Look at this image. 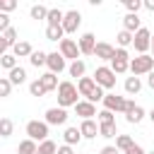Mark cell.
I'll list each match as a JSON object with an SVG mask.
<instances>
[{
  "label": "cell",
  "instance_id": "cell-1",
  "mask_svg": "<svg viewBox=\"0 0 154 154\" xmlns=\"http://www.w3.org/2000/svg\"><path fill=\"white\" fill-rule=\"evenodd\" d=\"M77 96H82V94H79V89H77L72 82H60V84H58V103H60L63 108L75 106V103H77Z\"/></svg>",
  "mask_w": 154,
  "mask_h": 154
},
{
  "label": "cell",
  "instance_id": "cell-2",
  "mask_svg": "<svg viewBox=\"0 0 154 154\" xmlns=\"http://www.w3.org/2000/svg\"><path fill=\"white\" fill-rule=\"evenodd\" d=\"M154 70V55H147V53H140L137 58L130 60V72L132 75H149Z\"/></svg>",
  "mask_w": 154,
  "mask_h": 154
},
{
  "label": "cell",
  "instance_id": "cell-3",
  "mask_svg": "<svg viewBox=\"0 0 154 154\" xmlns=\"http://www.w3.org/2000/svg\"><path fill=\"white\" fill-rule=\"evenodd\" d=\"M111 67H113L116 75L128 72V70H130V53H128L125 48H116V55L111 58Z\"/></svg>",
  "mask_w": 154,
  "mask_h": 154
},
{
  "label": "cell",
  "instance_id": "cell-4",
  "mask_svg": "<svg viewBox=\"0 0 154 154\" xmlns=\"http://www.w3.org/2000/svg\"><path fill=\"white\" fill-rule=\"evenodd\" d=\"M26 135L36 142H43L48 140V123L46 120H29L26 123Z\"/></svg>",
  "mask_w": 154,
  "mask_h": 154
},
{
  "label": "cell",
  "instance_id": "cell-5",
  "mask_svg": "<svg viewBox=\"0 0 154 154\" xmlns=\"http://www.w3.org/2000/svg\"><path fill=\"white\" fill-rule=\"evenodd\" d=\"M94 79H96V84H101L103 89H113V87H116V72H113V67H106V65L96 67Z\"/></svg>",
  "mask_w": 154,
  "mask_h": 154
},
{
  "label": "cell",
  "instance_id": "cell-6",
  "mask_svg": "<svg viewBox=\"0 0 154 154\" xmlns=\"http://www.w3.org/2000/svg\"><path fill=\"white\" fill-rule=\"evenodd\" d=\"M132 46H135V51L137 53H147L149 48H152V31L149 29H137L135 31V38H132Z\"/></svg>",
  "mask_w": 154,
  "mask_h": 154
},
{
  "label": "cell",
  "instance_id": "cell-7",
  "mask_svg": "<svg viewBox=\"0 0 154 154\" xmlns=\"http://www.w3.org/2000/svg\"><path fill=\"white\" fill-rule=\"evenodd\" d=\"M79 24H82V14H79V10H70V12H65V19H63V29H65V34H75V31L79 29Z\"/></svg>",
  "mask_w": 154,
  "mask_h": 154
},
{
  "label": "cell",
  "instance_id": "cell-8",
  "mask_svg": "<svg viewBox=\"0 0 154 154\" xmlns=\"http://www.w3.org/2000/svg\"><path fill=\"white\" fill-rule=\"evenodd\" d=\"M103 108H108V111H123L125 113V108H128V99L125 96H118V94H106L103 96Z\"/></svg>",
  "mask_w": 154,
  "mask_h": 154
},
{
  "label": "cell",
  "instance_id": "cell-9",
  "mask_svg": "<svg viewBox=\"0 0 154 154\" xmlns=\"http://www.w3.org/2000/svg\"><path fill=\"white\" fill-rule=\"evenodd\" d=\"M60 53H63L65 58H70V60H79V55H82L79 43H75L72 38H63V41H60Z\"/></svg>",
  "mask_w": 154,
  "mask_h": 154
},
{
  "label": "cell",
  "instance_id": "cell-10",
  "mask_svg": "<svg viewBox=\"0 0 154 154\" xmlns=\"http://www.w3.org/2000/svg\"><path fill=\"white\" fill-rule=\"evenodd\" d=\"M65 120H67V111H65L63 106L46 111V123H48V125H65Z\"/></svg>",
  "mask_w": 154,
  "mask_h": 154
},
{
  "label": "cell",
  "instance_id": "cell-11",
  "mask_svg": "<svg viewBox=\"0 0 154 154\" xmlns=\"http://www.w3.org/2000/svg\"><path fill=\"white\" fill-rule=\"evenodd\" d=\"M142 118H144V108H142V106H137L135 101H128V108H125V120H128V123H132V125H137Z\"/></svg>",
  "mask_w": 154,
  "mask_h": 154
},
{
  "label": "cell",
  "instance_id": "cell-12",
  "mask_svg": "<svg viewBox=\"0 0 154 154\" xmlns=\"http://www.w3.org/2000/svg\"><path fill=\"white\" fill-rule=\"evenodd\" d=\"M94 48H96V36L94 34H82L79 36V51H82V55H94Z\"/></svg>",
  "mask_w": 154,
  "mask_h": 154
},
{
  "label": "cell",
  "instance_id": "cell-13",
  "mask_svg": "<svg viewBox=\"0 0 154 154\" xmlns=\"http://www.w3.org/2000/svg\"><path fill=\"white\" fill-rule=\"evenodd\" d=\"M46 65H48V70H51V72H55V75H58V72H63V70L67 67V65H65V55H63V53H48V63H46Z\"/></svg>",
  "mask_w": 154,
  "mask_h": 154
},
{
  "label": "cell",
  "instance_id": "cell-14",
  "mask_svg": "<svg viewBox=\"0 0 154 154\" xmlns=\"http://www.w3.org/2000/svg\"><path fill=\"white\" fill-rule=\"evenodd\" d=\"M94 55H96L99 60H111V58L116 55V48H113L111 43H106V41H99L96 48H94Z\"/></svg>",
  "mask_w": 154,
  "mask_h": 154
},
{
  "label": "cell",
  "instance_id": "cell-15",
  "mask_svg": "<svg viewBox=\"0 0 154 154\" xmlns=\"http://www.w3.org/2000/svg\"><path fill=\"white\" fill-rule=\"evenodd\" d=\"M96 87H99V84H96L94 77H79V82H77V89H79V94H82L84 99H89Z\"/></svg>",
  "mask_w": 154,
  "mask_h": 154
},
{
  "label": "cell",
  "instance_id": "cell-16",
  "mask_svg": "<svg viewBox=\"0 0 154 154\" xmlns=\"http://www.w3.org/2000/svg\"><path fill=\"white\" fill-rule=\"evenodd\" d=\"M75 111H77V116H82V118H91V116H99L96 113V106H94V101H77L75 103Z\"/></svg>",
  "mask_w": 154,
  "mask_h": 154
},
{
  "label": "cell",
  "instance_id": "cell-17",
  "mask_svg": "<svg viewBox=\"0 0 154 154\" xmlns=\"http://www.w3.org/2000/svg\"><path fill=\"white\" fill-rule=\"evenodd\" d=\"M79 130H82L84 140H94L96 135H101V132H99V125H96L91 118H82V125H79Z\"/></svg>",
  "mask_w": 154,
  "mask_h": 154
},
{
  "label": "cell",
  "instance_id": "cell-18",
  "mask_svg": "<svg viewBox=\"0 0 154 154\" xmlns=\"http://www.w3.org/2000/svg\"><path fill=\"white\" fill-rule=\"evenodd\" d=\"M123 29H128V31H137V29H142V22H140V17H137V12H128L125 17H123Z\"/></svg>",
  "mask_w": 154,
  "mask_h": 154
},
{
  "label": "cell",
  "instance_id": "cell-19",
  "mask_svg": "<svg viewBox=\"0 0 154 154\" xmlns=\"http://www.w3.org/2000/svg\"><path fill=\"white\" fill-rule=\"evenodd\" d=\"M82 137H84V135H82V130H79V128H67V130L63 132L65 144H72V147H75V144H79V142H82Z\"/></svg>",
  "mask_w": 154,
  "mask_h": 154
},
{
  "label": "cell",
  "instance_id": "cell-20",
  "mask_svg": "<svg viewBox=\"0 0 154 154\" xmlns=\"http://www.w3.org/2000/svg\"><path fill=\"white\" fill-rule=\"evenodd\" d=\"M12 53H14L17 58H29V55L34 53V48H31L29 41H17V43L12 46Z\"/></svg>",
  "mask_w": 154,
  "mask_h": 154
},
{
  "label": "cell",
  "instance_id": "cell-21",
  "mask_svg": "<svg viewBox=\"0 0 154 154\" xmlns=\"http://www.w3.org/2000/svg\"><path fill=\"white\" fill-rule=\"evenodd\" d=\"M17 154H38V144H36V140H31V137L22 140L19 147H17Z\"/></svg>",
  "mask_w": 154,
  "mask_h": 154
},
{
  "label": "cell",
  "instance_id": "cell-22",
  "mask_svg": "<svg viewBox=\"0 0 154 154\" xmlns=\"http://www.w3.org/2000/svg\"><path fill=\"white\" fill-rule=\"evenodd\" d=\"M7 77H10V82L14 84V87H19V84H24L26 82V72H24V67H12L10 72H7Z\"/></svg>",
  "mask_w": 154,
  "mask_h": 154
},
{
  "label": "cell",
  "instance_id": "cell-23",
  "mask_svg": "<svg viewBox=\"0 0 154 154\" xmlns=\"http://www.w3.org/2000/svg\"><path fill=\"white\" fill-rule=\"evenodd\" d=\"M63 34H65L63 24H48V29H46V38L48 41H63Z\"/></svg>",
  "mask_w": 154,
  "mask_h": 154
},
{
  "label": "cell",
  "instance_id": "cell-24",
  "mask_svg": "<svg viewBox=\"0 0 154 154\" xmlns=\"http://www.w3.org/2000/svg\"><path fill=\"white\" fill-rule=\"evenodd\" d=\"M14 43H17V31L10 26V29L2 31V48H5V53H7V48H12Z\"/></svg>",
  "mask_w": 154,
  "mask_h": 154
},
{
  "label": "cell",
  "instance_id": "cell-25",
  "mask_svg": "<svg viewBox=\"0 0 154 154\" xmlns=\"http://www.w3.org/2000/svg\"><path fill=\"white\" fill-rule=\"evenodd\" d=\"M99 132H101V137H106V140H111V137H118L116 123H99Z\"/></svg>",
  "mask_w": 154,
  "mask_h": 154
},
{
  "label": "cell",
  "instance_id": "cell-26",
  "mask_svg": "<svg viewBox=\"0 0 154 154\" xmlns=\"http://www.w3.org/2000/svg\"><path fill=\"white\" fill-rule=\"evenodd\" d=\"M132 38H135V34H132V31H128V29H123V31L116 36V41H118V46H120V48L132 46Z\"/></svg>",
  "mask_w": 154,
  "mask_h": 154
},
{
  "label": "cell",
  "instance_id": "cell-27",
  "mask_svg": "<svg viewBox=\"0 0 154 154\" xmlns=\"http://www.w3.org/2000/svg\"><path fill=\"white\" fill-rule=\"evenodd\" d=\"M29 63H31L34 67H41V65L48 63V53H43V51H34V53L29 55Z\"/></svg>",
  "mask_w": 154,
  "mask_h": 154
},
{
  "label": "cell",
  "instance_id": "cell-28",
  "mask_svg": "<svg viewBox=\"0 0 154 154\" xmlns=\"http://www.w3.org/2000/svg\"><path fill=\"white\" fill-rule=\"evenodd\" d=\"M0 67L2 70H12V67H17V55L14 53H2V58H0Z\"/></svg>",
  "mask_w": 154,
  "mask_h": 154
},
{
  "label": "cell",
  "instance_id": "cell-29",
  "mask_svg": "<svg viewBox=\"0 0 154 154\" xmlns=\"http://www.w3.org/2000/svg\"><path fill=\"white\" fill-rule=\"evenodd\" d=\"M67 70H70V77H84L87 65H84V60H72V65Z\"/></svg>",
  "mask_w": 154,
  "mask_h": 154
},
{
  "label": "cell",
  "instance_id": "cell-30",
  "mask_svg": "<svg viewBox=\"0 0 154 154\" xmlns=\"http://www.w3.org/2000/svg\"><path fill=\"white\" fill-rule=\"evenodd\" d=\"M38 79L43 82V87H46L48 91H53V89H58V77H55V72H46V75H41Z\"/></svg>",
  "mask_w": 154,
  "mask_h": 154
},
{
  "label": "cell",
  "instance_id": "cell-31",
  "mask_svg": "<svg viewBox=\"0 0 154 154\" xmlns=\"http://www.w3.org/2000/svg\"><path fill=\"white\" fill-rule=\"evenodd\" d=\"M140 89H142V82H140L137 75H132V77L125 79V91H128V94H137Z\"/></svg>",
  "mask_w": 154,
  "mask_h": 154
},
{
  "label": "cell",
  "instance_id": "cell-32",
  "mask_svg": "<svg viewBox=\"0 0 154 154\" xmlns=\"http://www.w3.org/2000/svg\"><path fill=\"white\" fill-rule=\"evenodd\" d=\"M38 154H58V144L53 140H43L38 142Z\"/></svg>",
  "mask_w": 154,
  "mask_h": 154
},
{
  "label": "cell",
  "instance_id": "cell-33",
  "mask_svg": "<svg viewBox=\"0 0 154 154\" xmlns=\"http://www.w3.org/2000/svg\"><path fill=\"white\" fill-rule=\"evenodd\" d=\"M63 19H65V12L63 10H48V17H46V22L48 24H63Z\"/></svg>",
  "mask_w": 154,
  "mask_h": 154
},
{
  "label": "cell",
  "instance_id": "cell-34",
  "mask_svg": "<svg viewBox=\"0 0 154 154\" xmlns=\"http://www.w3.org/2000/svg\"><path fill=\"white\" fill-rule=\"evenodd\" d=\"M29 14H31V19H46L48 17V7H43V5H34L31 10H29Z\"/></svg>",
  "mask_w": 154,
  "mask_h": 154
},
{
  "label": "cell",
  "instance_id": "cell-35",
  "mask_svg": "<svg viewBox=\"0 0 154 154\" xmlns=\"http://www.w3.org/2000/svg\"><path fill=\"white\" fill-rule=\"evenodd\" d=\"M46 91H48V89L43 87V82H41V79H34V82L29 84V94H31V96H43Z\"/></svg>",
  "mask_w": 154,
  "mask_h": 154
},
{
  "label": "cell",
  "instance_id": "cell-36",
  "mask_svg": "<svg viewBox=\"0 0 154 154\" xmlns=\"http://www.w3.org/2000/svg\"><path fill=\"white\" fill-rule=\"evenodd\" d=\"M132 144H135V142H132V137H130V135H118V137H116V147H118L120 152H125V149H128V147H132Z\"/></svg>",
  "mask_w": 154,
  "mask_h": 154
},
{
  "label": "cell",
  "instance_id": "cell-37",
  "mask_svg": "<svg viewBox=\"0 0 154 154\" xmlns=\"http://www.w3.org/2000/svg\"><path fill=\"white\" fill-rule=\"evenodd\" d=\"M12 82H10V77H0V96H10V91H12Z\"/></svg>",
  "mask_w": 154,
  "mask_h": 154
},
{
  "label": "cell",
  "instance_id": "cell-38",
  "mask_svg": "<svg viewBox=\"0 0 154 154\" xmlns=\"http://www.w3.org/2000/svg\"><path fill=\"white\" fill-rule=\"evenodd\" d=\"M0 135H2V137H10V135H12V120H10V118H2V120H0Z\"/></svg>",
  "mask_w": 154,
  "mask_h": 154
},
{
  "label": "cell",
  "instance_id": "cell-39",
  "mask_svg": "<svg viewBox=\"0 0 154 154\" xmlns=\"http://www.w3.org/2000/svg\"><path fill=\"white\" fill-rule=\"evenodd\" d=\"M99 123H116V118H113V111L103 108V111L99 113Z\"/></svg>",
  "mask_w": 154,
  "mask_h": 154
},
{
  "label": "cell",
  "instance_id": "cell-40",
  "mask_svg": "<svg viewBox=\"0 0 154 154\" xmlns=\"http://www.w3.org/2000/svg\"><path fill=\"white\" fill-rule=\"evenodd\" d=\"M103 96H106V94H103V87L99 84V87H96V89L91 91V96H89V101H94V103H96V101H103Z\"/></svg>",
  "mask_w": 154,
  "mask_h": 154
},
{
  "label": "cell",
  "instance_id": "cell-41",
  "mask_svg": "<svg viewBox=\"0 0 154 154\" xmlns=\"http://www.w3.org/2000/svg\"><path fill=\"white\" fill-rule=\"evenodd\" d=\"M17 7V0H0V12H12Z\"/></svg>",
  "mask_w": 154,
  "mask_h": 154
},
{
  "label": "cell",
  "instance_id": "cell-42",
  "mask_svg": "<svg viewBox=\"0 0 154 154\" xmlns=\"http://www.w3.org/2000/svg\"><path fill=\"white\" fill-rule=\"evenodd\" d=\"M10 29V12H0V31Z\"/></svg>",
  "mask_w": 154,
  "mask_h": 154
},
{
  "label": "cell",
  "instance_id": "cell-43",
  "mask_svg": "<svg viewBox=\"0 0 154 154\" xmlns=\"http://www.w3.org/2000/svg\"><path fill=\"white\" fill-rule=\"evenodd\" d=\"M125 7H128V12H137V10H140V7H144V5H142V0H130Z\"/></svg>",
  "mask_w": 154,
  "mask_h": 154
},
{
  "label": "cell",
  "instance_id": "cell-44",
  "mask_svg": "<svg viewBox=\"0 0 154 154\" xmlns=\"http://www.w3.org/2000/svg\"><path fill=\"white\" fill-rule=\"evenodd\" d=\"M125 154H147V152H144L140 144H132V147H128V149H125Z\"/></svg>",
  "mask_w": 154,
  "mask_h": 154
},
{
  "label": "cell",
  "instance_id": "cell-45",
  "mask_svg": "<svg viewBox=\"0 0 154 154\" xmlns=\"http://www.w3.org/2000/svg\"><path fill=\"white\" fill-rule=\"evenodd\" d=\"M101 154H120V149H118V147H113V144H108V147H103V149H101Z\"/></svg>",
  "mask_w": 154,
  "mask_h": 154
},
{
  "label": "cell",
  "instance_id": "cell-46",
  "mask_svg": "<svg viewBox=\"0 0 154 154\" xmlns=\"http://www.w3.org/2000/svg\"><path fill=\"white\" fill-rule=\"evenodd\" d=\"M58 154H75V152H72V144H63V147H58Z\"/></svg>",
  "mask_w": 154,
  "mask_h": 154
},
{
  "label": "cell",
  "instance_id": "cell-47",
  "mask_svg": "<svg viewBox=\"0 0 154 154\" xmlns=\"http://www.w3.org/2000/svg\"><path fill=\"white\" fill-rule=\"evenodd\" d=\"M142 5H144L149 12H154V0H142Z\"/></svg>",
  "mask_w": 154,
  "mask_h": 154
},
{
  "label": "cell",
  "instance_id": "cell-48",
  "mask_svg": "<svg viewBox=\"0 0 154 154\" xmlns=\"http://www.w3.org/2000/svg\"><path fill=\"white\" fill-rule=\"evenodd\" d=\"M147 84H149V89H154V70L147 75Z\"/></svg>",
  "mask_w": 154,
  "mask_h": 154
},
{
  "label": "cell",
  "instance_id": "cell-49",
  "mask_svg": "<svg viewBox=\"0 0 154 154\" xmlns=\"http://www.w3.org/2000/svg\"><path fill=\"white\" fill-rule=\"evenodd\" d=\"M87 2H89V5H94V7H99V5L103 2V0H87Z\"/></svg>",
  "mask_w": 154,
  "mask_h": 154
},
{
  "label": "cell",
  "instance_id": "cell-50",
  "mask_svg": "<svg viewBox=\"0 0 154 154\" xmlns=\"http://www.w3.org/2000/svg\"><path fill=\"white\" fill-rule=\"evenodd\" d=\"M149 118H152V123H154V108H152V113H149Z\"/></svg>",
  "mask_w": 154,
  "mask_h": 154
},
{
  "label": "cell",
  "instance_id": "cell-51",
  "mask_svg": "<svg viewBox=\"0 0 154 154\" xmlns=\"http://www.w3.org/2000/svg\"><path fill=\"white\" fill-rule=\"evenodd\" d=\"M152 51H154V34H152Z\"/></svg>",
  "mask_w": 154,
  "mask_h": 154
},
{
  "label": "cell",
  "instance_id": "cell-52",
  "mask_svg": "<svg viewBox=\"0 0 154 154\" xmlns=\"http://www.w3.org/2000/svg\"><path fill=\"white\" fill-rule=\"evenodd\" d=\"M120 2H123V5H128V2H130V0H120Z\"/></svg>",
  "mask_w": 154,
  "mask_h": 154
},
{
  "label": "cell",
  "instance_id": "cell-53",
  "mask_svg": "<svg viewBox=\"0 0 154 154\" xmlns=\"http://www.w3.org/2000/svg\"><path fill=\"white\" fill-rule=\"evenodd\" d=\"M149 154H154V152H149Z\"/></svg>",
  "mask_w": 154,
  "mask_h": 154
}]
</instances>
